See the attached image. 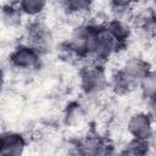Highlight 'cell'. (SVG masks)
Wrapping results in <instances>:
<instances>
[{
	"label": "cell",
	"mask_w": 156,
	"mask_h": 156,
	"mask_svg": "<svg viewBox=\"0 0 156 156\" xmlns=\"http://www.w3.org/2000/svg\"><path fill=\"white\" fill-rule=\"evenodd\" d=\"M1 83H2V72L0 69V88H1Z\"/></svg>",
	"instance_id": "17"
},
{
	"label": "cell",
	"mask_w": 156,
	"mask_h": 156,
	"mask_svg": "<svg viewBox=\"0 0 156 156\" xmlns=\"http://www.w3.org/2000/svg\"><path fill=\"white\" fill-rule=\"evenodd\" d=\"M79 85L84 94L98 95L108 85L104 63L90 61L79 71Z\"/></svg>",
	"instance_id": "1"
},
{
	"label": "cell",
	"mask_w": 156,
	"mask_h": 156,
	"mask_svg": "<svg viewBox=\"0 0 156 156\" xmlns=\"http://www.w3.org/2000/svg\"><path fill=\"white\" fill-rule=\"evenodd\" d=\"M127 130L132 138L141 140H151L154 135L152 117L147 112H135L127 122Z\"/></svg>",
	"instance_id": "3"
},
{
	"label": "cell",
	"mask_w": 156,
	"mask_h": 156,
	"mask_svg": "<svg viewBox=\"0 0 156 156\" xmlns=\"http://www.w3.org/2000/svg\"><path fill=\"white\" fill-rule=\"evenodd\" d=\"M122 68L133 78L138 82H140V79H143L146 74H149L150 72H152L150 63L144 60L143 57L139 56H132L129 58H127L122 66Z\"/></svg>",
	"instance_id": "8"
},
{
	"label": "cell",
	"mask_w": 156,
	"mask_h": 156,
	"mask_svg": "<svg viewBox=\"0 0 156 156\" xmlns=\"http://www.w3.org/2000/svg\"><path fill=\"white\" fill-rule=\"evenodd\" d=\"M95 0H61L62 7L68 15H83L93 6Z\"/></svg>",
	"instance_id": "10"
},
{
	"label": "cell",
	"mask_w": 156,
	"mask_h": 156,
	"mask_svg": "<svg viewBox=\"0 0 156 156\" xmlns=\"http://www.w3.org/2000/svg\"><path fill=\"white\" fill-rule=\"evenodd\" d=\"M52 33L43 22H34L28 28V43L40 54L48 50L52 44Z\"/></svg>",
	"instance_id": "4"
},
{
	"label": "cell",
	"mask_w": 156,
	"mask_h": 156,
	"mask_svg": "<svg viewBox=\"0 0 156 156\" xmlns=\"http://www.w3.org/2000/svg\"><path fill=\"white\" fill-rule=\"evenodd\" d=\"M65 118H66V123L71 124V126L80 123V121L84 118V110H83V107L79 104H77V102L71 104L69 106H67V111H66Z\"/></svg>",
	"instance_id": "13"
},
{
	"label": "cell",
	"mask_w": 156,
	"mask_h": 156,
	"mask_svg": "<svg viewBox=\"0 0 156 156\" xmlns=\"http://www.w3.org/2000/svg\"><path fill=\"white\" fill-rule=\"evenodd\" d=\"M27 139L17 132H5L0 134V155L17 156L24 152Z\"/></svg>",
	"instance_id": "5"
},
{
	"label": "cell",
	"mask_w": 156,
	"mask_h": 156,
	"mask_svg": "<svg viewBox=\"0 0 156 156\" xmlns=\"http://www.w3.org/2000/svg\"><path fill=\"white\" fill-rule=\"evenodd\" d=\"M21 16L22 12L20 7L16 9L12 5H7L2 10V18L9 26H17L18 23H21Z\"/></svg>",
	"instance_id": "14"
},
{
	"label": "cell",
	"mask_w": 156,
	"mask_h": 156,
	"mask_svg": "<svg viewBox=\"0 0 156 156\" xmlns=\"http://www.w3.org/2000/svg\"><path fill=\"white\" fill-rule=\"evenodd\" d=\"M138 87L140 88L143 96H144L149 102L154 104L155 91H156V79H155L154 72H150V73L146 74L143 79H140Z\"/></svg>",
	"instance_id": "11"
},
{
	"label": "cell",
	"mask_w": 156,
	"mask_h": 156,
	"mask_svg": "<svg viewBox=\"0 0 156 156\" xmlns=\"http://www.w3.org/2000/svg\"><path fill=\"white\" fill-rule=\"evenodd\" d=\"M48 1L49 0H18V7L23 15L38 17L45 11Z\"/></svg>",
	"instance_id": "9"
},
{
	"label": "cell",
	"mask_w": 156,
	"mask_h": 156,
	"mask_svg": "<svg viewBox=\"0 0 156 156\" xmlns=\"http://www.w3.org/2000/svg\"><path fill=\"white\" fill-rule=\"evenodd\" d=\"M77 147V154L82 155H98V154H108V143L102 139L101 136L93 135V136H87L85 139L78 141L76 144Z\"/></svg>",
	"instance_id": "7"
},
{
	"label": "cell",
	"mask_w": 156,
	"mask_h": 156,
	"mask_svg": "<svg viewBox=\"0 0 156 156\" xmlns=\"http://www.w3.org/2000/svg\"><path fill=\"white\" fill-rule=\"evenodd\" d=\"M111 9H133V6L136 4V0H110Z\"/></svg>",
	"instance_id": "15"
},
{
	"label": "cell",
	"mask_w": 156,
	"mask_h": 156,
	"mask_svg": "<svg viewBox=\"0 0 156 156\" xmlns=\"http://www.w3.org/2000/svg\"><path fill=\"white\" fill-rule=\"evenodd\" d=\"M108 84L111 85L112 90L117 94H128L133 91L135 88H138V82L133 79L122 67L116 69L108 80Z\"/></svg>",
	"instance_id": "6"
},
{
	"label": "cell",
	"mask_w": 156,
	"mask_h": 156,
	"mask_svg": "<svg viewBox=\"0 0 156 156\" xmlns=\"http://www.w3.org/2000/svg\"><path fill=\"white\" fill-rule=\"evenodd\" d=\"M10 63L21 71L34 69L40 63V52L29 44H21L10 55Z\"/></svg>",
	"instance_id": "2"
},
{
	"label": "cell",
	"mask_w": 156,
	"mask_h": 156,
	"mask_svg": "<svg viewBox=\"0 0 156 156\" xmlns=\"http://www.w3.org/2000/svg\"><path fill=\"white\" fill-rule=\"evenodd\" d=\"M150 146V140H141V139H135L132 138L124 146L121 154H127V155H145L149 151Z\"/></svg>",
	"instance_id": "12"
},
{
	"label": "cell",
	"mask_w": 156,
	"mask_h": 156,
	"mask_svg": "<svg viewBox=\"0 0 156 156\" xmlns=\"http://www.w3.org/2000/svg\"><path fill=\"white\" fill-rule=\"evenodd\" d=\"M151 0H136V4H141V5H147V2H150Z\"/></svg>",
	"instance_id": "16"
}]
</instances>
